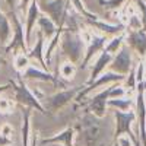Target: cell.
Segmentation results:
<instances>
[{
    "instance_id": "d590c367",
    "label": "cell",
    "mask_w": 146,
    "mask_h": 146,
    "mask_svg": "<svg viewBox=\"0 0 146 146\" xmlns=\"http://www.w3.org/2000/svg\"><path fill=\"white\" fill-rule=\"evenodd\" d=\"M0 63H2V60H0Z\"/></svg>"
},
{
    "instance_id": "d6986e66",
    "label": "cell",
    "mask_w": 146,
    "mask_h": 146,
    "mask_svg": "<svg viewBox=\"0 0 146 146\" xmlns=\"http://www.w3.org/2000/svg\"><path fill=\"white\" fill-rule=\"evenodd\" d=\"M73 129H67L64 130L63 133H60L57 136H53V137H48V139H44L41 140V145H45V143H56V142H63L64 146H73Z\"/></svg>"
},
{
    "instance_id": "83f0119b",
    "label": "cell",
    "mask_w": 146,
    "mask_h": 146,
    "mask_svg": "<svg viewBox=\"0 0 146 146\" xmlns=\"http://www.w3.org/2000/svg\"><path fill=\"white\" fill-rule=\"evenodd\" d=\"M31 2H32V0H19V9L21 10H28V7H29V5H31Z\"/></svg>"
},
{
    "instance_id": "ffe728a7",
    "label": "cell",
    "mask_w": 146,
    "mask_h": 146,
    "mask_svg": "<svg viewBox=\"0 0 146 146\" xmlns=\"http://www.w3.org/2000/svg\"><path fill=\"white\" fill-rule=\"evenodd\" d=\"M89 25L95 27L96 29H100L105 34H117L123 29V25H118V27H114V25H108V23H104V22H100L98 18L96 19H86Z\"/></svg>"
},
{
    "instance_id": "ba28073f",
    "label": "cell",
    "mask_w": 146,
    "mask_h": 146,
    "mask_svg": "<svg viewBox=\"0 0 146 146\" xmlns=\"http://www.w3.org/2000/svg\"><path fill=\"white\" fill-rule=\"evenodd\" d=\"M110 91H111V88L105 89L104 92L98 94L96 96H94L91 104H89V110L94 113V115L102 118L104 114H105V105H107V101L110 98Z\"/></svg>"
},
{
    "instance_id": "4dcf8cb0",
    "label": "cell",
    "mask_w": 146,
    "mask_h": 146,
    "mask_svg": "<svg viewBox=\"0 0 146 146\" xmlns=\"http://www.w3.org/2000/svg\"><path fill=\"white\" fill-rule=\"evenodd\" d=\"M7 105H9V102L6 100H0V111H5L7 108Z\"/></svg>"
},
{
    "instance_id": "f1b7e54d",
    "label": "cell",
    "mask_w": 146,
    "mask_h": 146,
    "mask_svg": "<svg viewBox=\"0 0 146 146\" xmlns=\"http://www.w3.org/2000/svg\"><path fill=\"white\" fill-rule=\"evenodd\" d=\"M9 145H12V140L7 136H5V135L0 133V146H9Z\"/></svg>"
},
{
    "instance_id": "9c48e42d",
    "label": "cell",
    "mask_w": 146,
    "mask_h": 146,
    "mask_svg": "<svg viewBox=\"0 0 146 146\" xmlns=\"http://www.w3.org/2000/svg\"><path fill=\"white\" fill-rule=\"evenodd\" d=\"M115 120H117V130H115V136L118 137L123 133H129L130 135V124L135 120V114L133 113H123L121 110L115 111Z\"/></svg>"
},
{
    "instance_id": "8992f818",
    "label": "cell",
    "mask_w": 146,
    "mask_h": 146,
    "mask_svg": "<svg viewBox=\"0 0 146 146\" xmlns=\"http://www.w3.org/2000/svg\"><path fill=\"white\" fill-rule=\"evenodd\" d=\"M12 22H13V36H12V40L10 42L7 44L6 47V53L10 51L12 48H16V47H21L23 53H28V44H27V38H25V35H23V25H22V22L19 21L18 15H16V12H12Z\"/></svg>"
},
{
    "instance_id": "2e32d148",
    "label": "cell",
    "mask_w": 146,
    "mask_h": 146,
    "mask_svg": "<svg viewBox=\"0 0 146 146\" xmlns=\"http://www.w3.org/2000/svg\"><path fill=\"white\" fill-rule=\"evenodd\" d=\"M110 62H111V54L104 51V53L98 57V60L95 62V64H94V67H92V72H91V78L88 79V83H92L95 79H98L100 73L105 69V66H107Z\"/></svg>"
},
{
    "instance_id": "603a6c76",
    "label": "cell",
    "mask_w": 146,
    "mask_h": 146,
    "mask_svg": "<svg viewBox=\"0 0 146 146\" xmlns=\"http://www.w3.org/2000/svg\"><path fill=\"white\" fill-rule=\"evenodd\" d=\"M15 64H16V69L21 70V69H27L29 66V57L23 53V54H19L16 58H15Z\"/></svg>"
},
{
    "instance_id": "4fadbf2b",
    "label": "cell",
    "mask_w": 146,
    "mask_h": 146,
    "mask_svg": "<svg viewBox=\"0 0 146 146\" xmlns=\"http://www.w3.org/2000/svg\"><path fill=\"white\" fill-rule=\"evenodd\" d=\"M36 25L40 28V32L44 36H47V38H53V35L57 32V25L54 23V21L47 15H40L38 21H36Z\"/></svg>"
},
{
    "instance_id": "74e56055",
    "label": "cell",
    "mask_w": 146,
    "mask_h": 146,
    "mask_svg": "<svg viewBox=\"0 0 146 146\" xmlns=\"http://www.w3.org/2000/svg\"><path fill=\"white\" fill-rule=\"evenodd\" d=\"M117 146H118V145H117Z\"/></svg>"
},
{
    "instance_id": "277c9868",
    "label": "cell",
    "mask_w": 146,
    "mask_h": 146,
    "mask_svg": "<svg viewBox=\"0 0 146 146\" xmlns=\"http://www.w3.org/2000/svg\"><path fill=\"white\" fill-rule=\"evenodd\" d=\"M12 86L15 88V92H16V100L21 102V104H25V105H28V107H31V108H35L36 111H40L41 114H45V110H44V107L38 102V98L27 88V85H25V82L22 80V78L21 76H18L16 78V80H13L10 83Z\"/></svg>"
},
{
    "instance_id": "d6a6232c",
    "label": "cell",
    "mask_w": 146,
    "mask_h": 146,
    "mask_svg": "<svg viewBox=\"0 0 146 146\" xmlns=\"http://www.w3.org/2000/svg\"><path fill=\"white\" fill-rule=\"evenodd\" d=\"M142 73H143V66L140 64V66H139V70H137V78H136L139 82L142 80Z\"/></svg>"
},
{
    "instance_id": "e0dca14e",
    "label": "cell",
    "mask_w": 146,
    "mask_h": 146,
    "mask_svg": "<svg viewBox=\"0 0 146 146\" xmlns=\"http://www.w3.org/2000/svg\"><path fill=\"white\" fill-rule=\"evenodd\" d=\"M23 78L27 79H34V80H41V82H56V76L50 75V73L41 72L32 66H28L23 72Z\"/></svg>"
},
{
    "instance_id": "5bb4252c",
    "label": "cell",
    "mask_w": 146,
    "mask_h": 146,
    "mask_svg": "<svg viewBox=\"0 0 146 146\" xmlns=\"http://www.w3.org/2000/svg\"><path fill=\"white\" fill-rule=\"evenodd\" d=\"M121 79H123V76L115 75V73H108V75H104L102 78H100V79H95V82L89 83V86H88L86 89L80 91V92H79V98H78V100H80L82 96H85V95H88L91 91H94L95 88L101 86V85H104V83H108V82H114V80H121Z\"/></svg>"
},
{
    "instance_id": "3957f363",
    "label": "cell",
    "mask_w": 146,
    "mask_h": 146,
    "mask_svg": "<svg viewBox=\"0 0 146 146\" xmlns=\"http://www.w3.org/2000/svg\"><path fill=\"white\" fill-rule=\"evenodd\" d=\"M83 86H75V88H70V89H64V91H60L51 96H47L45 98V114H47V110L48 113H56L62 107H64L66 104H69L73 98L76 96V94H79L82 91Z\"/></svg>"
},
{
    "instance_id": "e575fe53",
    "label": "cell",
    "mask_w": 146,
    "mask_h": 146,
    "mask_svg": "<svg viewBox=\"0 0 146 146\" xmlns=\"http://www.w3.org/2000/svg\"><path fill=\"white\" fill-rule=\"evenodd\" d=\"M53 146H60V145H53Z\"/></svg>"
},
{
    "instance_id": "8d00e7d4",
    "label": "cell",
    "mask_w": 146,
    "mask_h": 146,
    "mask_svg": "<svg viewBox=\"0 0 146 146\" xmlns=\"http://www.w3.org/2000/svg\"><path fill=\"white\" fill-rule=\"evenodd\" d=\"M0 45H2V42H0Z\"/></svg>"
},
{
    "instance_id": "ac0fdd59",
    "label": "cell",
    "mask_w": 146,
    "mask_h": 146,
    "mask_svg": "<svg viewBox=\"0 0 146 146\" xmlns=\"http://www.w3.org/2000/svg\"><path fill=\"white\" fill-rule=\"evenodd\" d=\"M10 34H12V28L7 16L5 15V12L0 9V42L2 45H6L10 40Z\"/></svg>"
},
{
    "instance_id": "52a82bcc",
    "label": "cell",
    "mask_w": 146,
    "mask_h": 146,
    "mask_svg": "<svg viewBox=\"0 0 146 146\" xmlns=\"http://www.w3.org/2000/svg\"><path fill=\"white\" fill-rule=\"evenodd\" d=\"M40 6H38V2L36 0H32L31 2V5H29V7H28V10H27V18H25V38H27V44H28V47H29V44H31V36H32V31H34V28H35V25H36V21H38V18H40Z\"/></svg>"
},
{
    "instance_id": "5b68a950",
    "label": "cell",
    "mask_w": 146,
    "mask_h": 146,
    "mask_svg": "<svg viewBox=\"0 0 146 146\" xmlns=\"http://www.w3.org/2000/svg\"><path fill=\"white\" fill-rule=\"evenodd\" d=\"M36 2H38L40 10L44 12V15L50 16L56 25H62L69 0H36Z\"/></svg>"
},
{
    "instance_id": "9a60e30c",
    "label": "cell",
    "mask_w": 146,
    "mask_h": 146,
    "mask_svg": "<svg viewBox=\"0 0 146 146\" xmlns=\"http://www.w3.org/2000/svg\"><path fill=\"white\" fill-rule=\"evenodd\" d=\"M129 42L133 48H136V51L143 56L146 53V35L143 31H135L129 35Z\"/></svg>"
},
{
    "instance_id": "7c38bea8",
    "label": "cell",
    "mask_w": 146,
    "mask_h": 146,
    "mask_svg": "<svg viewBox=\"0 0 146 146\" xmlns=\"http://www.w3.org/2000/svg\"><path fill=\"white\" fill-rule=\"evenodd\" d=\"M42 50H44V35L38 31L36 32V44L32 47V50L27 53V56L29 58H34V60H38L41 63L42 69H48L45 60H44V54H42Z\"/></svg>"
},
{
    "instance_id": "44dd1931",
    "label": "cell",
    "mask_w": 146,
    "mask_h": 146,
    "mask_svg": "<svg viewBox=\"0 0 146 146\" xmlns=\"http://www.w3.org/2000/svg\"><path fill=\"white\" fill-rule=\"evenodd\" d=\"M29 133V110H23V126H22V146H28Z\"/></svg>"
},
{
    "instance_id": "6da1fadb",
    "label": "cell",
    "mask_w": 146,
    "mask_h": 146,
    "mask_svg": "<svg viewBox=\"0 0 146 146\" xmlns=\"http://www.w3.org/2000/svg\"><path fill=\"white\" fill-rule=\"evenodd\" d=\"M60 41H62V50H63L64 56L69 58V62L76 64L83 54V38H82V35H79L78 32H73V31H67L63 27V32H62V36H60Z\"/></svg>"
},
{
    "instance_id": "8fae6325",
    "label": "cell",
    "mask_w": 146,
    "mask_h": 146,
    "mask_svg": "<svg viewBox=\"0 0 146 146\" xmlns=\"http://www.w3.org/2000/svg\"><path fill=\"white\" fill-rule=\"evenodd\" d=\"M105 36H98V35H92V38H91V45L88 47V50H86V54H85L83 57V62H82V69H85L88 66V63L91 62V58L96 54V51H100L101 48L104 47L105 44Z\"/></svg>"
},
{
    "instance_id": "1f68e13d",
    "label": "cell",
    "mask_w": 146,
    "mask_h": 146,
    "mask_svg": "<svg viewBox=\"0 0 146 146\" xmlns=\"http://www.w3.org/2000/svg\"><path fill=\"white\" fill-rule=\"evenodd\" d=\"M9 88H10V83H7V85H0V94L6 92V91H7Z\"/></svg>"
},
{
    "instance_id": "836d02e7",
    "label": "cell",
    "mask_w": 146,
    "mask_h": 146,
    "mask_svg": "<svg viewBox=\"0 0 146 146\" xmlns=\"http://www.w3.org/2000/svg\"><path fill=\"white\" fill-rule=\"evenodd\" d=\"M31 143H32V146H36V143H38V137H36V135L32 136V142Z\"/></svg>"
},
{
    "instance_id": "7a4b0ae2",
    "label": "cell",
    "mask_w": 146,
    "mask_h": 146,
    "mask_svg": "<svg viewBox=\"0 0 146 146\" xmlns=\"http://www.w3.org/2000/svg\"><path fill=\"white\" fill-rule=\"evenodd\" d=\"M101 121L100 117L88 114L85 115L80 121V139L83 140V143L86 146H96L101 139V133H102V127H101Z\"/></svg>"
},
{
    "instance_id": "484cf974",
    "label": "cell",
    "mask_w": 146,
    "mask_h": 146,
    "mask_svg": "<svg viewBox=\"0 0 146 146\" xmlns=\"http://www.w3.org/2000/svg\"><path fill=\"white\" fill-rule=\"evenodd\" d=\"M107 104L113 105V107H117V108H120V110H127V108L131 105V102H130L129 100H126V101H120V100H108Z\"/></svg>"
},
{
    "instance_id": "4316f807",
    "label": "cell",
    "mask_w": 146,
    "mask_h": 146,
    "mask_svg": "<svg viewBox=\"0 0 146 146\" xmlns=\"http://www.w3.org/2000/svg\"><path fill=\"white\" fill-rule=\"evenodd\" d=\"M139 7L142 10V22H143V27L146 28V5L143 2H139Z\"/></svg>"
},
{
    "instance_id": "30bf717a",
    "label": "cell",
    "mask_w": 146,
    "mask_h": 146,
    "mask_svg": "<svg viewBox=\"0 0 146 146\" xmlns=\"http://www.w3.org/2000/svg\"><path fill=\"white\" fill-rule=\"evenodd\" d=\"M130 64H131V58H130V53L127 48H123L117 57L114 58V62L111 64V69L117 73H121V75H124L130 70Z\"/></svg>"
},
{
    "instance_id": "d4e9b609",
    "label": "cell",
    "mask_w": 146,
    "mask_h": 146,
    "mask_svg": "<svg viewBox=\"0 0 146 146\" xmlns=\"http://www.w3.org/2000/svg\"><path fill=\"white\" fill-rule=\"evenodd\" d=\"M121 41H123V38L121 36H118V38H114L111 42H110L107 47H105V53H110V54H113L114 51H117V48L120 47V44H121Z\"/></svg>"
},
{
    "instance_id": "cb8c5ba5",
    "label": "cell",
    "mask_w": 146,
    "mask_h": 146,
    "mask_svg": "<svg viewBox=\"0 0 146 146\" xmlns=\"http://www.w3.org/2000/svg\"><path fill=\"white\" fill-rule=\"evenodd\" d=\"M100 5L105 9H117L123 5L126 0H98Z\"/></svg>"
},
{
    "instance_id": "f546056e",
    "label": "cell",
    "mask_w": 146,
    "mask_h": 146,
    "mask_svg": "<svg viewBox=\"0 0 146 146\" xmlns=\"http://www.w3.org/2000/svg\"><path fill=\"white\" fill-rule=\"evenodd\" d=\"M124 91L123 89H120V88H111V91H110V98L111 96H120V95H123Z\"/></svg>"
},
{
    "instance_id": "7402d4cb",
    "label": "cell",
    "mask_w": 146,
    "mask_h": 146,
    "mask_svg": "<svg viewBox=\"0 0 146 146\" xmlns=\"http://www.w3.org/2000/svg\"><path fill=\"white\" fill-rule=\"evenodd\" d=\"M75 72H76V66L72 62L64 63V64H62V67H60V75H62V78H64V79L72 78L73 75H75Z\"/></svg>"
}]
</instances>
